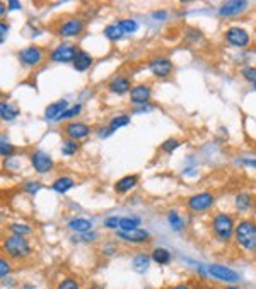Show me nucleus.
Returning a JSON list of instances; mask_svg holds the SVG:
<instances>
[{"label": "nucleus", "mask_w": 256, "mask_h": 289, "mask_svg": "<svg viewBox=\"0 0 256 289\" xmlns=\"http://www.w3.org/2000/svg\"><path fill=\"white\" fill-rule=\"evenodd\" d=\"M236 243L242 248V250L255 253L256 251V223L251 219H242L236 224L234 231Z\"/></svg>", "instance_id": "obj_1"}, {"label": "nucleus", "mask_w": 256, "mask_h": 289, "mask_svg": "<svg viewBox=\"0 0 256 289\" xmlns=\"http://www.w3.org/2000/svg\"><path fill=\"white\" fill-rule=\"evenodd\" d=\"M2 248L4 251L14 260H21V258H28L31 255V245L26 241V238L22 236H16V234H11V236L4 238V243H2Z\"/></svg>", "instance_id": "obj_2"}, {"label": "nucleus", "mask_w": 256, "mask_h": 289, "mask_svg": "<svg viewBox=\"0 0 256 289\" xmlns=\"http://www.w3.org/2000/svg\"><path fill=\"white\" fill-rule=\"evenodd\" d=\"M212 230H214V234L222 241H229L232 236H234L236 231V223L232 219L231 214H224L219 212L214 216L212 219Z\"/></svg>", "instance_id": "obj_3"}, {"label": "nucleus", "mask_w": 256, "mask_h": 289, "mask_svg": "<svg viewBox=\"0 0 256 289\" xmlns=\"http://www.w3.org/2000/svg\"><path fill=\"white\" fill-rule=\"evenodd\" d=\"M86 29V21L80 18H67L56 28V35L60 38H77Z\"/></svg>", "instance_id": "obj_4"}, {"label": "nucleus", "mask_w": 256, "mask_h": 289, "mask_svg": "<svg viewBox=\"0 0 256 289\" xmlns=\"http://www.w3.org/2000/svg\"><path fill=\"white\" fill-rule=\"evenodd\" d=\"M214 204L215 195L210 193V192H200V193H195V195L186 199V207L191 212H203V211H208L210 207H214Z\"/></svg>", "instance_id": "obj_5"}, {"label": "nucleus", "mask_w": 256, "mask_h": 289, "mask_svg": "<svg viewBox=\"0 0 256 289\" xmlns=\"http://www.w3.org/2000/svg\"><path fill=\"white\" fill-rule=\"evenodd\" d=\"M80 48H77L72 43H60L50 52V60L55 63H70L73 62L75 55L79 53Z\"/></svg>", "instance_id": "obj_6"}, {"label": "nucleus", "mask_w": 256, "mask_h": 289, "mask_svg": "<svg viewBox=\"0 0 256 289\" xmlns=\"http://www.w3.org/2000/svg\"><path fill=\"white\" fill-rule=\"evenodd\" d=\"M19 62H21V65L28 67V69H35V67H38L39 63L43 62V58H45V52H43V48H39V46H26V48H22L21 52H19L18 55Z\"/></svg>", "instance_id": "obj_7"}, {"label": "nucleus", "mask_w": 256, "mask_h": 289, "mask_svg": "<svg viewBox=\"0 0 256 289\" xmlns=\"http://www.w3.org/2000/svg\"><path fill=\"white\" fill-rule=\"evenodd\" d=\"M29 161H31V166L35 168L36 173H41V174L48 173V171H52L53 168H55V161L52 159V156L41 149H36L35 153H31Z\"/></svg>", "instance_id": "obj_8"}, {"label": "nucleus", "mask_w": 256, "mask_h": 289, "mask_svg": "<svg viewBox=\"0 0 256 289\" xmlns=\"http://www.w3.org/2000/svg\"><path fill=\"white\" fill-rule=\"evenodd\" d=\"M147 67H149L150 74L154 77H157V79H167L171 76V72H173V62L169 58H166V57H154L147 63Z\"/></svg>", "instance_id": "obj_9"}, {"label": "nucleus", "mask_w": 256, "mask_h": 289, "mask_svg": "<svg viewBox=\"0 0 256 289\" xmlns=\"http://www.w3.org/2000/svg\"><path fill=\"white\" fill-rule=\"evenodd\" d=\"M224 38L229 45L236 46V48H246V46L251 43V36H249V33L246 31V29L239 28V26H232V28H229L227 31H225Z\"/></svg>", "instance_id": "obj_10"}, {"label": "nucleus", "mask_w": 256, "mask_h": 289, "mask_svg": "<svg viewBox=\"0 0 256 289\" xmlns=\"http://www.w3.org/2000/svg\"><path fill=\"white\" fill-rule=\"evenodd\" d=\"M91 134H92V129L84 122H69L63 127V135H65L67 139L77 140V142L84 140L86 137H89Z\"/></svg>", "instance_id": "obj_11"}, {"label": "nucleus", "mask_w": 256, "mask_h": 289, "mask_svg": "<svg viewBox=\"0 0 256 289\" xmlns=\"http://www.w3.org/2000/svg\"><path fill=\"white\" fill-rule=\"evenodd\" d=\"M208 274H210L212 277L219 279V281L225 282V284H234V282H238L239 279H241L236 270H232L231 267H225V265H220V264L208 265Z\"/></svg>", "instance_id": "obj_12"}, {"label": "nucleus", "mask_w": 256, "mask_h": 289, "mask_svg": "<svg viewBox=\"0 0 256 289\" xmlns=\"http://www.w3.org/2000/svg\"><path fill=\"white\" fill-rule=\"evenodd\" d=\"M116 238L123 241H128V243H137V245H142L147 243L150 240V233L144 228H137V230H130V231H116Z\"/></svg>", "instance_id": "obj_13"}, {"label": "nucleus", "mask_w": 256, "mask_h": 289, "mask_svg": "<svg viewBox=\"0 0 256 289\" xmlns=\"http://www.w3.org/2000/svg\"><path fill=\"white\" fill-rule=\"evenodd\" d=\"M132 82L127 76H113L108 82L106 89L111 94H118V96H123V94H130L132 91Z\"/></svg>", "instance_id": "obj_14"}, {"label": "nucleus", "mask_w": 256, "mask_h": 289, "mask_svg": "<svg viewBox=\"0 0 256 289\" xmlns=\"http://www.w3.org/2000/svg\"><path fill=\"white\" fill-rule=\"evenodd\" d=\"M249 7V2L246 0H231V2H224L219 9V14L222 18H236V16L246 12V9Z\"/></svg>", "instance_id": "obj_15"}, {"label": "nucleus", "mask_w": 256, "mask_h": 289, "mask_svg": "<svg viewBox=\"0 0 256 289\" xmlns=\"http://www.w3.org/2000/svg\"><path fill=\"white\" fill-rule=\"evenodd\" d=\"M150 96H152V89L147 84H137L130 91V101L133 105H149Z\"/></svg>", "instance_id": "obj_16"}, {"label": "nucleus", "mask_w": 256, "mask_h": 289, "mask_svg": "<svg viewBox=\"0 0 256 289\" xmlns=\"http://www.w3.org/2000/svg\"><path fill=\"white\" fill-rule=\"evenodd\" d=\"M92 63H94L92 55L89 52H86V50H79V53H77L72 62V67L77 72H86V70H89L92 67Z\"/></svg>", "instance_id": "obj_17"}, {"label": "nucleus", "mask_w": 256, "mask_h": 289, "mask_svg": "<svg viewBox=\"0 0 256 289\" xmlns=\"http://www.w3.org/2000/svg\"><path fill=\"white\" fill-rule=\"evenodd\" d=\"M67 108H69V101H67V99H58V101L52 103V105H48L45 108V118L56 122V120H58V116L62 115V113L65 112Z\"/></svg>", "instance_id": "obj_18"}, {"label": "nucleus", "mask_w": 256, "mask_h": 289, "mask_svg": "<svg viewBox=\"0 0 256 289\" xmlns=\"http://www.w3.org/2000/svg\"><path fill=\"white\" fill-rule=\"evenodd\" d=\"M137 183H139V174H127L114 183V192L116 193H128L137 187Z\"/></svg>", "instance_id": "obj_19"}, {"label": "nucleus", "mask_w": 256, "mask_h": 289, "mask_svg": "<svg viewBox=\"0 0 256 289\" xmlns=\"http://www.w3.org/2000/svg\"><path fill=\"white\" fill-rule=\"evenodd\" d=\"M19 113H21V110L16 105H12V103H0V116H2L4 122H14L19 116Z\"/></svg>", "instance_id": "obj_20"}, {"label": "nucleus", "mask_w": 256, "mask_h": 289, "mask_svg": "<svg viewBox=\"0 0 256 289\" xmlns=\"http://www.w3.org/2000/svg\"><path fill=\"white\" fill-rule=\"evenodd\" d=\"M69 230L73 231V233L86 234L92 231V223L89 219H84V217H75V219L69 221Z\"/></svg>", "instance_id": "obj_21"}, {"label": "nucleus", "mask_w": 256, "mask_h": 289, "mask_svg": "<svg viewBox=\"0 0 256 289\" xmlns=\"http://www.w3.org/2000/svg\"><path fill=\"white\" fill-rule=\"evenodd\" d=\"M73 185H75L73 178H70V176H58L52 183V190L56 192V193H67L70 188H73Z\"/></svg>", "instance_id": "obj_22"}, {"label": "nucleus", "mask_w": 256, "mask_h": 289, "mask_svg": "<svg viewBox=\"0 0 256 289\" xmlns=\"http://www.w3.org/2000/svg\"><path fill=\"white\" fill-rule=\"evenodd\" d=\"M150 255L147 253H137L135 257H133L132 260V267L135 272H139V274H144V272L149 270V265H150Z\"/></svg>", "instance_id": "obj_23"}, {"label": "nucleus", "mask_w": 256, "mask_h": 289, "mask_svg": "<svg viewBox=\"0 0 256 289\" xmlns=\"http://www.w3.org/2000/svg\"><path fill=\"white\" fill-rule=\"evenodd\" d=\"M150 258H152L156 264H159V265H167L171 262V251L169 250H166V248H163V247H157V248H154L152 251H150Z\"/></svg>", "instance_id": "obj_24"}, {"label": "nucleus", "mask_w": 256, "mask_h": 289, "mask_svg": "<svg viewBox=\"0 0 256 289\" xmlns=\"http://www.w3.org/2000/svg\"><path fill=\"white\" fill-rule=\"evenodd\" d=\"M234 204H236V209L239 211V212H246V211L251 209L253 206V199L249 193H246V192H241V193H238L234 199Z\"/></svg>", "instance_id": "obj_25"}, {"label": "nucleus", "mask_w": 256, "mask_h": 289, "mask_svg": "<svg viewBox=\"0 0 256 289\" xmlns=\"http://www.w3.org/2000/svg\"><path fill=\"white\" fill-rule=\"evenodd\" d=\"M103 33L110 41H120V39H123V36H125L123 29H121L116 22H114V24H108Z\"/></svg>", "instance_id": "obj_26"}, {"label": "nucleus", "mask_w": 256, "mask_h": 289, "mask_svg": "<svg viewBox=\"0 0 256 289\" xmlns=\"http://www.w3.org/2000/svg\"><path fill=\"white\" fill-rule=\"evenodd\" d=\"M142 219L139 216H125L120 221V230L121 231H130V230H137L140 226Z\"/></svg>", "instance_id": "obj_27"}, {"label": "nucleus", "mask_w": 256, "mask_h": 289, "mask_svg": "<svg viewBox=\"0 0 256 289\" xmlns=\"http://www.w3.org/2000/svg\"><path fill=\"white\" fill-rule=\"evenodd\" d=\"M128 123H130V115H116L110 120L108 130H110V134H113V132H116L118 129H121V127H127Z\"/></svg>", "instance_id": "obj_28"}, {"label": "nucleus", "mask_w": 256, "mask_h": 289, "mask_svg": "<svg viewBox=\"0 0 256 289\" xmlns=\"http://www.w3.org/2000/svg\"><path fill=\"white\" fill-rule=\"evenodd\" d=\"M9 231H11V234H16V236H29V234L33 233L31 226L29 224H21V223H12L9 224Z\"/></svg>", "instance_id": "obj_29"}, {"label": "nucleus", "mask_w": 256, "mask_h": 289, "mask_svg": "<svg viewBox=\"0 0 256 289\" xmlns=\"http://www.w3.org/2000/svg\"><path fill=\"white\" fill-rule=\"evenodd\" d=\"M80 146L77 140H72V139H65L62 142V154L63 156H75L77 153H79Z\"/></svg>", "instance_id": "obj_30"}, {"label": "nucleus", "mask_w": 256, "mask_h": 289, "mask_svg": "<svg viewBox=\"0 0 256 289\" xmlns=\"http://www.w3.org/2000/svg\"><path fill=\"white\" fill-rule=\"evenodd\" d=\"M167 223H169L171 230H174V231H181L184 226L183 217H181L176 211H169V212H167Z\"/></svg>", "instance_id": "obj_31"}, {"label": "nucleus", "mask_w": 256, "mask_h": 289, "mask_svg": "<svg viewBox=\"0 0 256 289\" xmlns=\"http://www.w3.org/2000/svg\"><path fill=\"white\" fill-rule=\"evenodd\" d=\"M80 112H82V105H80V103H77V105H73V106H69V108L58 116L56 122H65V120L75 118L77 115H80Z\"/></svg>", "instance_id": "obj_32"}, {"label": "nucleus", "mask_w": 256, "mask_h": 289, "mask_svg": "<svg viewBox=\"0 0 256 289\" xmlns=\"http://www.w3.org/2000/svg\"><path fill=\"white\" fill-rule=\"evenodd\" d=\"M116 24L123 29V33H128V35H132L139 29V22L135 19H120V21H116Z\"/></svg>", "instance_id": "obj_33"}, {"label": "nucleus", "mask_w": 256, "mask_h": 289, "mask_svg": "<svg viewBox=\"0 0 256 289\" xmlns=\"http://www.w3.org/2000/svg\"><path fill=\"white\" fill-rule=\"evenodd\" d=\"M180 146H181V142L178 139H167V140H164V142L161 144V151H163V153H166V154H173Z\"/></svg>", "instance_id": "obj_34"}, {"label": "nucleus", "mask_w": 256, "mask_h": 289, "mask_svg": "<svg viewBox=\"0 0 256 289\" xmlns=\"http://www.w3.org/2000/svg\"><path fill=\"white\" fill-rule=\"evenodd\" d=\"M41 188H43V185L39 183V181H35V180L26 181V183L22 185V190H24L26 193H29V195H36V193H38Z\"/></svg>", "instance_id": "obj_35"}, {"label": "nucleus", "mask_w": 256, "mask_h": 289, "mask_svg": "<svg viewBox=\"0 0 256 289\" xmlns=\"http://www.w3.org/2000/svg\"><path fill=\"white\" fill-rule=\"evenodd\" d=\"M0 153H2V156L4 157H11L12 154L16 153V147L12 146L11 142H7L5 137H2V142H0Z\"/></svg>", "instance_id": "obj_36"}, {"label": "nucleus", "mask_w": 256, "mask_h": 289, "mask_svg": "<svg viewBox=\"0 0 256 289\" xmlns=\"http://www.w3.org/2000/svg\"><path fill=\"white\" fill-rule=\"evenodd\" d=\"M79 288L80 286H79V281H77V279L67 277V279H63V281H60V284L56 289H79Z\"/></svg>", "instance_id": "obj_37"}, {"label": "nucleus", "mask_w": 256, "mask_h": 289, "mask_svg": "<svg viewBox=\"0 0 256 289\" xmlns=\"http://www.w3.org/2000/svg\"><path fill=\"white\" fill-rule=\"evenodd\" d=\"M241 74L248 82H251L253 86H255L256 84V67H244V69L241 70Z\"/></svg>", "instance_id": "obj_38"}, {"label": "nucleus", "mask_w": 256, "mask_h": 289, "mask_svg": "<svg viewBox=\"0 0 256 289\" xmlns=\"http://www.w3.org/2000/svg\"><path fill=\"white\" fill-rule=\"evenodd\" d=\"M120 221H121V217H116V216L106 217V219H104V228L118 231V230H120Z\"/></svg>", "instance_id": "obj_39"}, {"label": "nucleus", "mask_w": 256, "mask_h": 289, "mask_svg": "<svg viewBox=\"0 0 256 289\" xmlns=\"http://www.w3.org/2000/svg\"><path fill=\"white\" fill-rule=\"evenodd\" d=\"M9 274H11V264H7L5 258H2V260H0V275L5 277V275H9Z\"/></svg>", "instance_id": "obj_40"}, {"label": "nucleus", "mask_w": 256, "mask_h": 289, "mask_svg": "<svg viewBox=\"0 0 256 289\" xmlns=\"http://www.w3.org/2000/svg\"><path fill=\"white\" fill-rule=\"evenodd\" d=\"M7 35H9V26H7V22H0V41L4 43L5 38H7Z\"/></svg>", "instance_id": "obj_41"}, {"label": "nucleus", "mask_w": 256, "mask_h": 289, "mask_svg": "<svg viewBox=\"0 0 256 289\" xmlns=\"http://www.w3.org/2000/svg\"><path fill=\"white\" fill-rule=\"evenodd\" d=\"M7 9H9V11H21L22 5L19 4V2H16V0H9V2H7Z\"/></svg>", "instance_id": "obj_42"}, {"label": "nucleus", "mask_w": 256, "mask_h": 289, "mask_svg": "<svg viewBox=\"0 0 256 289\" xmlns=\"http://www.w3.org/2000/svg\"><path fill=\"white\" fill-rule=\"evenodd\" d=\"M152 19H157V21H164V19H167V12L166 11H156V12H152Z\"/></svg>", "instance_id": "obj_43"}, {"label": "nucleus", "mask_w": 256, "mask_h": 289, "mask_svg": "<svg viewBox=\"0 0 256 289\" xmlns=\"http://www.w3.org/2000/svg\"><path fill=\"white\" fill-rule=\"evenodd\" d=\"M96 238H97V234H96V233H92V231H89V233L82 234V240H84V241H91V240H96Z\"/></svg>", "instance_id": "obj_44"}, {"label": "nucleus", "mask_w": 256, "mask_h": 289, "mask_svg": "<svg viewBox=\"0 0 256 289\" xmlns=\"http://www.w3.org/2000/svg\"><path fill=\"white\" fill-rule=\"evenodd\" d=\"M242 164H246V166H251V168H256V159H241Z\"/></svg>", "instance_id": "obj_45"}, {"label": "nucleus", "mask_w": 256, "mask_h": 289, "mask_svg": "<svg viewBox=\"0 0 256 289\" xmlns=\"http://www.w3.org/2000/svg\"><path fill=\"white\" fill-rule=\"evenodd\" d=\"M169 289H191L188 284H176V286H173V288H169Z\"/></svg>", "instance_id": "obj_46"}, {"label": "nucleus", "mask_w": 256, "mask_h": 289, "mask_svg": "<svg viewBox=\"0 0 256 289\" xmlns=\"http://www.w3.org/2000/svg\"><path fill=\"white\" fill-rule=\"evenodd\" d=\"M0 16H5V4L4 2L0 4Z\"/></svg>", "instance_id": "obj_47"}, {"label": "nucleus", "mask_w": 256, "mask_h": 289, "mask_svg": "<svg viewBox=\"0 0 256 289\" xmlns=\"http://www.w3.org/2000/svg\"><path fill=\"white\" fill-rule=\"evenodd\" d=\"M224 289H241L239 286H234V284H231V286H225Z\"/></svg>", "instance_id": "obj_48"}, {"label": "nucleus", "mask_w": 256, "mask_h": 289, "mask_svg": "<svg viewBox=\"0 0 256 289\" xmlns=\"http://www.w3.org/2000/svg\"><path fill=\"white\" fill-rule=\"evenodd\" d=\"M89 289H96V288H89Z\"/></svg>", "instance_id": "obj_49"}, {"label": "nucleus", "mask_w": 256, "mask_h": 289, "mask_svg": "<svg viewBox=\"0 0 256 289\" xmlns=\"http://www.w3.org/2000/svg\"><path fill=\"white\" fill-rule=\"evenodd\" d=\"M255 89H256V84H255Z\"/></svg>", "instance_id": "obj_50"}]
</instances>
